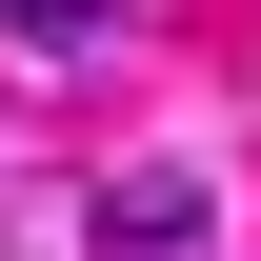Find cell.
Returning <instances> with one entry per match:
<instances>
[{"instance_id":"obj_1","label":"cell","mask_w":261,"mask_h":261,"mask_svg":"<svg viewBox=\"0 0 261 261\" xmlns=\"http://www.w3.org/2000/svg\"><path fill=\"white\" fill-rule=\"evenodd\" d=\"M201 221H221V201H201V161H121V181H100V261H181Z\"/></svg>"},{"instance_id":"obj_2","label":"cell","mask_w":261,"mask_h":261,"mask_svg":"<svg viewBox=\"0 0 261 261\" xmlns=\"http://www.w3.org/2000/svg\"><path fill=\"white\" fill-rule=\"evenodd\" d=\"M0 40H20V61H100V40H121V0H0Z\"/></svg>"}]
</instances>
